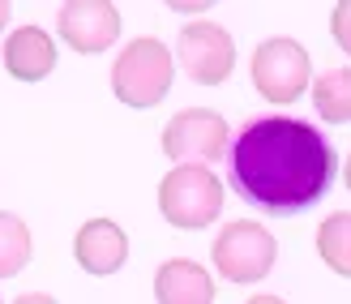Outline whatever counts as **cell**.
<instances>
[{
  "label": "cell",
  "instance_id": "obj_16",
  "mask_svg": "<svg viewBox=\"0 0 351 304\" xmlns=\"http://www.w3.org/2000/svg\"><path fill=\"white\" fill-rule=\"evenodd\" d=\"M13 304H60L56 296H47V292H26V296H17Z\"/></svg>",
  "mask_w": 351,
  "mask_h": 304
},
{
  "label": "cell",
  "instance_id": "obj_13",
  "mask_svg": "<svg viewBox=\"0 0 351 304\" xmlns=\"http://www.w3.org/2000/svg\"><path fill=\"white\" fill-rule=\"evenodd\" d=\"M317 253H322V261L335 274L351 279V214L347 210L326 214V219H322V227H317Z\"/></svg>",
  "mask_w": 351,
  "mask_h": 304
},
{
  "label": "cell",
  "instance_id": "obj_5",
  "mask_svg": "<svg viewBox=\"0 0 351 304\" xmlns=\"http://www.w3.org/2000/svg\"><path fill=\"white\" fill-rule=\"evenodd\" d=\"M274 257H278V244L270 236V227H261L253 219H236L219 231L215 240V270L227 283H261L274 270Z\"/></svg>",
  "mask_w": 351,
  "mask_h": 304
},
{
  "label": "cell",
  "instance_id": "obj_18",
  "mask_svg": "<svg viewBox=\"0 0 351 304\" xmlns=\"http://www.w3.org/2000/svg\"><path fill=\"white\" fill-rule=\"evenodd\" d=\"M9 17H13V5H9V0H0V34H5V26H9Z\"/></svg>",
  "mask_w": 351,
  "mask_h": 304
},
{
  "label": "cell",
  "instance_id": "obj_1",
  "mask_svg": "<svg viewBox=\"0 0 351 304\" xmlns=\"http://www.w3.org/2000/svg\"><path fill=\"white\" fill-rule=\"evenodd\" d=\"M232 185L249 206L266 214H300L326 198L339 172L330 141L308 120L266 116L244 124L232 141Z\"/></svg>",
  "mask_w": 351,
  "mask_h": 304
},
{
  "label": "cell",
  "instance_id": "obj_9",
  "mask_svg": "<svg viewBox=\"0 0 351 304\" xmlns=\"http://www.w3.org/2000/svg\"><path fill=\"white\" fill-rule=\"evenodd\" d=\"M73 257L86 274L95 279H108L116 274L120 266L129 261V236L125 227L112 223V219H90L77 227V240H73Z\"/></svg>",
  "mask_w": 351,
  "mask_h": 304
},
{
  "label": "cell",
  "instance_id": "obj_2",
  "mask_svg": "<svg viewBox=\"0 0 351 304\" xmlns=\"http://www.w3.org/2000/svg\"><path fill=\"white\" fill-rule=\"evenodd\" d=\"M171 78H176V56L163 39L154 34H142L133 39L125 51L116 56L112 65V95L125 103V107H159L171 91Z\"/></svg>",
  "mask_w": 351,
  "mask_h": 304
},
{
  "label": "cell",
  "instance_id": "obj_12",
  "mask_svg": "<svg viewBox=\"0 0 351 304\" xmlns=\"http://www.w3.org/2000/svg\"><path fill=\"white\" fill-rule=\"evenodd\" d=\"M313 107L322 112L326 124H351V65L347 69H326L313 82Z\"/></svg>",
  "mask_w": 351,
  "mask_h": 304
},
{
  "label": "cell",
  "instance_id": "obj_3",
  "mask_svg": "<svg viewBox=\"0 0 351 304\" xmlns=\"http://www.w3.org/2000/svg\"><path fill=\"white\" fill-rule=\"evenodd\" d=\"M223 180L215 176V167L202 163H176L163 185H159V210L171 227L180 231H202L223 214Z\"/></svg>",
  "mask_w": 351,
  "mask_h": 304
},
{
  "label": "cell",
  "instance_id": "obj_21",
  "mask_svg": "<svg viewBox=\"0 0 351 304\" xmlns=\"http://www.w3.org/2000/svg\"><path fill=\"white\" fill-rule=\"evenodd\" d=\"M0 304H5V300H0Z\"/></svg>",
  "mask_w": 351,
  "mask_h": 304
},
{
  "label": "cell",
  "instance_id": "obj_10",
  "mask_svg": "<svg viewBox=\"0 0 351 304\" xmlns=\"http://www.w3.org/2000/svg\"><path fill=\"white\" fill-rule=\"evenodd\" d=\"M219 288L210 270L193 257H171L154 274V300L159 304H215Z\"/></svg>",
  "mask_w": 351,
  "mask_h": 304
},
{
  "label": "cell",
  "instance_id": "obj_4",
  "mask_svg": "<svg viewBox=\"0 0 351 304\" xmlns=\"http://www.w3.org/2000/svg\"><path fill=\"white\" fill-rule=\"evenodd\" d=\"M249 69H253L257 95L266 99V103H274V107H291L295 99L308 91V82H313L308 51L295 39H287V34H274V39L257 43Z\"/></svg>",
  "mask_w": 351,
  "mask_h": 304
},
{
  "label": "cell",
  "instance_id": "obj_11",
  "mask_svg": "<svg viewBox=\"0 0 351 304\" xmlns=\"http://www.w3.org/2000/svg\"><path fill=\"white\" fill-rule=\"evenodd\" d=\"M5 69L17 82H43L56 69V43L43 26H17L5 39Z\"/></svg>",
  "mask_w": 351,
  "mask_h": 304
},
{
  "label": "cell",
  "instance_id": "obj_7",
  "mask_svg": "<svg viewBox=\"0 0 351 304\" xmlns=\"http://www.w3.org/2000/svg\"><path fill=\"white\" fill-rule=\"evenodd\" d=\"M176 60L197 86H219L236 69V43L219 22H189L176 39Z\"/></svg>",
  "mask_w": 351,
  "mask_h": 304
},
{
  "label": "cell",
  "instance_id": "obj_6",
  "mask_svg": "<svg viewBox=\"0 0 351 304\" xmlns=\"http://www.w3.org/2000/svg\"><path fill=\"white\" fill-rule=\"evenodd\" d=\"M227 150H232V129H227V120L219 112H210V107H184L163 129V154L171 163L215 167Z\"/></svg>",
  "mask_w": 351,
  "mask_h": 304
},
{
  "label": "cell",
  "instance_id": "obj_8",
  "mask_svg": "<svg viewBox=\"0 0 351 304\" xmlns=\"http://www.w3.org/2000/svg\"><path fill=\"white\" fill-rule=\"evenodd\" d=\"M56 30L73 51L99 56L120 39V9L112 0H69L56 9Z\"/></svg>",
  "mask_w": 351,
  "mask_h": 304
},
{
  "label": "cell",
  "instance_id": "obj_19",
  "mask_svg": "<svg viewBox=\"0 0 351 304\" xmlns=\"http://www.w3.org/2000/svg\"><path fill=\"white\" fill-rule=\"evenodd\" d=\"M171 9H176V13H202V9H210V5H180V0H171Z\"/></svg>",
  "mask_w": 351,
  "mask_h": 304
},
{
  "label": "cell",
  "instance_id": "obj_17",
  "mask_svg": "<svg viewBox=\"0 0 351 304\" xmlns=\"http://www.w3.org/2000/svg\"><path fill=\"white\" fill-rule=\"evenodd\" d=\"M244 304H287L283 296H270V292H261V296H253V300H244Z\"/></svg>",
  "mask_w": 351,
  "mask_h": 304
},
{
  "label": "cell",
  "instance_id": "obj_15",
  "mask_svg": "<svg viewBox=\"0 0 351 304\" xmlns=\"http://www.w3.org/2000/svg\"><path fill=\"white\" fill-rule=\"evenodd\" d=\"M330 34H335V43L351 56V0H339L335 13H330Z\"/></svg>",
  "mask_w": 351,
  "mask_h": 304
},
{
  "label": "cell",
  "instance_id": "obj_14",
  "mask_svg": "<svg viewBox=\"0 0 351 304\" xmlns=\"http://www.w3.org/2000/svg\"><path fill=\"white\" fill-rule=\"evenodd\" d=\"M30 248H34V244H30L26 219H17V214L0 210V279L22 274L26 261H30Z\"/></svg>",
  "mask_w": 351,
  "mask_h": 304
},
{
  "label": "cell",
  "instance_id": "obj_20",
  "mask_svg": "<svg viewBox=\"0 0 351 304\" xmlns=\"http://www.w3.org/2000/svg\"><path fill=\"white\" fill-rule=\"evenodd\" d=\"M343 180H347V189H351V154H347V167H343Z\"/></svg>",
  "mask_w": 351,
  "mask_h": 304
}]
</instances>
